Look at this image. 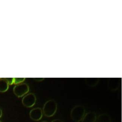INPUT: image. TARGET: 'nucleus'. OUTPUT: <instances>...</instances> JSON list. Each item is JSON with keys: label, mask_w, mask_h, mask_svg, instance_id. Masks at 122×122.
<instances>
[{"label": "nucleus", "mask_w": 122, "mask_h": 122, "mask_svg": "<svg viewBox=\"0 0 122 122\" xmlns=\"http://www.w3.org/2000/svg\"><path fill=\"white\" fill-rule=\"evenodd\" d=\"M97 119L96 114L95 112H90L85 114L81 122H96Z\"/></svg>", "instance_id": "6"}, {"label": "nucleus", "mask_w": 122, "mask_h": 122, "mask_svg": "<svg viewBox=\"0 0 122 122\" xmlns=\"http://www.w3.org/2000/svg\"><path fill=\"white\" fill-rule=\"evenodd\" d=\"M0 122H1V121H0Z\"/></svg>", "instance_id": "13"}, {"label": "nucleus", "mask_w": 122, "mask_h": 122, "mask_svg": "<svg viewBox=\"0 0 122 122\" xmlns=\"http://www.w3.org/2000/svg\"><path fill=\"white\" fill-rule=\"evenodd\" d=\"M9 88V83L6 78H0V92H6Z\"/></svg>", "instance_id": "8"}, {"label": "nucleus", "mask_w": 122, "mask_h": 122, "mask_svg": "<svg viewBox=\"0 0 122 122\" xmlns=\"http://www.w3.org/2000/svg\"><path fill=\"white\" fill-rule=\"evenodd\" d=\"M85 114V107L81 105H78L74 106L71 112V117L72 120L75 122L81 121Z\"/></svg>", "instance_id": "2"}, {"label": "nucleus", "mask_w": 122, "mask_h": 122, "mask_svg": "<svg viewBox=\"0 0 122 122\" xmlns=\"http://www.w3.org/2000/svg\"><path fill=\"white\" fill-rule=\"evenodd\" d=\"M2 111H1V109L0 108V118H1V117L2 116Z\"/></svg>", "instance_id": "11"}, {"label": "nucleus", "mask_w": 122, "mask_h": 122, "mask_svg": "<svg viewBox=\"0 0 122 122\" xmlns=\"http://www.w3.org/2000/svg\"><path fill=\"white\" fill-rule=\"evenodd\" d=\"M47 122V121H42V122Z\"/></svg>", "instance_id": "12"}, {"label": "nucleus", "mask_w": 122, "mask_h": 122, "mask_svg": "<svg viewBox=\"0 0 122 122\" xmlns=\"http://www.w3.org/2000/svg\"><path fill=\"white\" fill-rule=\"evenodd\" d=\"M51 122H62V121L60 119H54L52 120Z\"/></svg>", "instance_id": "10"}, {"label": "nucleus", "mask_w": 122, "mask_h": 122, "mask_svg": "<svg viewBox=\"0 0 122 122\" xmlns=\"http://www.w3.org/2000/svg\"><path fill=\"white\" fill-rule=\"evenodd\" d=\"M29 115L30 117L31 120L35 121H38L42 117V110L39 107L33 108L30 111Z\"/></svg>", "instance_id": "5"}, {"label": "nucleus", "mask_w": 122, "mask_h": 122, "mask_svg": "<svg viewBox=\"0 0 122 122\" xmlns=\"http://www.w3.org/2000/svg\"><path fill=\"white\" fill-rule=\"evenodd\" d=\"M57 110V104L54 100H49L44 104L42 112L46 117H50L53 116Z\"/></svg>", "instance_id": "1"}, {"label": "nucleus", "mask_w": 122, "mask_h": 122, "mask_svg": "<svg viewBox=\"0 0 122 122\" xmlns=\"http://www.w3.org/2000/svg\"><path fill=\"white\" fill-rule=\"evenodd\" d=\"M25 79V78H8L7 80L9 84H19L21 82H23L24 80Z\"/></svg>", "instance_id": "9"}, {"label": "nucleus", "mask_w": 122, "mask_h": 122, "mask_svg": "<svg viewBox=\"0 0 122 122\" xmlns=\"http://www.w3.org/2000/svg\"><path fill=\"white\" fill-rule=\"evenodd\" d=\"M96 122H112L111 117L107 113L100 114L96 119Z\"/></svg>", "instance_id": "7"}, {"label": "nucleus", "mask_w": 122, "mask_h": 122, "mask_svg": "<svg viewBox=\"0 0 122 122\" xmlns=\"http://www.w3.org/2000/svg\"><path fill=\"white\" fill-rule=\"evenodd\" d=\"M29 91V86L26 83H20L13 88V92L18 97H21Z\"/></svg>", "instance_id": "3"}, {"label": "nucleus", "mask_w": 122, "mask_h": 122, "mask_svg": "<svg viewBox=\"0 0 122 122\" xmlns=\"http://www.w3.org/2000/svg\"><path fill=\"white\" fill-rule=\"evenodd\" d=\"M36 97L34 93H30L25 95L22 99V103L26 107H32L36 103Z\"/></svg>", "instance_id": "4"}]
</instances>
